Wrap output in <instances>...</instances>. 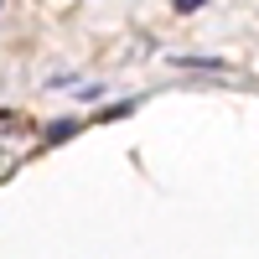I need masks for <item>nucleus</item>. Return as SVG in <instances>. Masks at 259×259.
<instances>
[{
	"label": "nucleus",
	"mask_w": 259,
	"mask_h": 259,
	"mask_svg": "<svg viewBox=\"0 0 259 259\" xmlns=\"http://www.w3.org/2000/svg\"><path fill=\"white\" fill-rule=\"evenodd\" d=\"M177 62H182V68H202V73H223V68H228L223 57H197V52H187V57H177Z\"/></svg>",
	"instance_id": "f257e3e1"
},
{
	"label": "nucleus",
	"mask_w": 259,
	"mask_h": 259,
	"mask_svg": "<svg viewBox=\"0 0 259 259\" xmlns=\"http://www.w3.org/2000/svg\"><path fill=\"white\" fill-rule=\"evenodd\" d=\"M78 130H83V119H57V124L47 130V145H62L68 135H78Z\"/></svg>",
	"instance_id": "f03ea898"
},
{
	"label": "nucleus",
	"mask_w": 259,
	"mask_h": 259,
	"mask_svg": "<svg viewBox=\"0 0 259 259\" xmlns=\"http://www.w3.org/2000/svg\"><path fill=\"white\" fill-rule=\"evenodd\" d=\"M130 109H135V104H130V99H124V104H114V109H104V114H99V119H104V124H114V119H124V114H130Z\"/></svg>",
	"instance_id": "7ed1b4c3"
},
{
	"label": "nucleus",
	"mask_w": 259,
	"mask_h": 259,
	"mask_svg": "<svg viewBox=\"0 0 259 259\" xmlns=\"http://www.w3.org/2000/svg\"><path fill=\"white\" fill-rule=\"evenodd\" d=\"M207 6V0H171V11H177V16H192V11H202Z\"/></svg>",
	"instance_id": "20e7f679"
}]
</instances>
